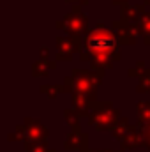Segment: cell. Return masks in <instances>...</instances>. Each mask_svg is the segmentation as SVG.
Wrapping results in <instances>:
<instances>
[{
    "mask_svg": "<svg viewBox=\"0 0 150 152\" xmlns=\"http://www.w3.org/2000/svg\"><path fill=\"white\" fill-rule=\"evenodd\" d=\"M140 120H150V103H140Z\"/></svg>",
    "mask_w": 150,
    "mask_h": 152,
    "instance_id": "3957f363",
    "label": "cell"
},
{
    "mask_svg": "<svg viewBox=\"0 0 150 152\" xmlns=\"http://www.w3.org/2000/svg\"><path fill=\"white\" fill-rule=\"evenodd\" d=\"M141 30L145 32V36H150V14H145L143 18H141Z\"/></svg>",
    "mask_w": 150,
    "mask_h": 152,
    "instance_id": "277c9868",
    "label": "cell"
},
{
    "mask_svg": "<svg viewBox=\"0 0 150 152\" xmlns=\"http://www.w3.org/2000/svg\"><path fill=\"white\" fill-rule=\"evenodd\" d=\"M83 48H87V53L92 57L94 66H99V64L110 66L113 53L118 55L115 36H113L111 32L104 30L103 27H99L97 30H94V32H90L87 36Z\"/></svg>",
    "mask_w": 150,
    "mask_h": 152,
    "instance_id": "6da1fadb",
    "label": "cell"
},
{
    "mask_svg": "<svg viewBox=\"0 0 150 152\" xmlns=\"http://www.w3.org/2000/svg\"><path fill=\"white\" fill-rule=\"evenodd\" d=\"M67 20V30L69 32H81L83 28H87V18H83V16H69V18H66Z\"/></svg>",
    "mask_w": 150,
    "mask_h": 152,
    "instance_id": "7a4b0ae2",
    "label": "cell"
},
{
    "mask_svg": "<svg viewBox=\"0 0 150 152\" xmlns=\"http://www.w3.org/2000/svg\"><path fill=\"white\" fill-rule=\"evenodd\" d=\"M145 134H147V145H150V126L145 129Z\"/></svg>",
    "mask_w": 150,
    "mask_h": 152,
    "instance_id": "5b68a950",
    "label": "cell"
}]
</instances>
